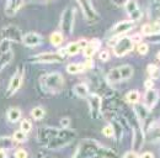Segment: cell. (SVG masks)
<instances>
[{"label":"cell","instance_id":"1","mask_svg":"<svg viewBox=\"0 0 160 158\" xmlns=\"http://www.w3.org/2000/svg\"><path fill=\"white\" fill-rule=\"evenodd\" d=\"M73 158H116V155L100 142L94 140H82Z\"/></svg>","mask_w":160,"mask_h":158},{"label":"cell","instance_id":"2","mask_svg":"<svg viewBox=\"0 0 160 158\" xmlns=\"http://www.w3.org/2000/svg\"><path fill=\"white\" fill-rule=\"evenodd\" d=\"M41 87L44 92L51 93V94L60 93L64 88V77L58 72L44 74L41 78Z\"/></svg>","mask_w":160,"mask_h":158},{"label":"cell","instance_id":"3","mask_svg":"<svg viewBox=\"0 0 160 158\" xmlns=\"http://www.w3.org/2000/svg\"><path fill=\"white\" fill-rule=\"evenodd\" d=\"M77 136V132L74 130L70 129H62L59 130L58 135L53 140H51L44 147L52 151H57V150H62L64 147H67L69 143L73 142V140Z\"/></svg>","mask_w":160,"mask_h":158},{"label":"cell","instance_id":"4","mask_svg":"<svg viewBox=\"0 0 160 158\" xmlns=\"http://www.w3.org/2000/svg\"><path fill=\"white\" fill-rule=\"evenodd\" d=\"M75 25V9L74 8H65L60 16V32L64 36H70L73 34Z\"/></svg>","mask_w":160,"mask_h":158},{"label":"cell","instance_id":"5","mask_svg":"<svg viewBox=\"0 0 160 158\" xmlns=\"http://www.w3.org/2000/svg\"><path fill=\"white\" fill-rule=\"evenodd\" d=\"M77 1L79 4L80 10H81L84 18H85V20L89 24H96V22H99L100 15L98 14L96 9L94 8L91 0H77Z\"/></svg>","mask_w":160,"mask_h":158},{"label":"cell","instance_id":"6","mask_svg":"<svg viewBox=\"0 0 160 158\" xmlns=\"http://www.w3.org/2000/svg\"><path fill=\"white\" fill-rule=\"evenodd\" d=\"M112 48H113V55L116 57L121 58V57H124L126 55H128L129 52L133 51L134 43H133L131 37L124 36V37H120L117 40V42L115 43V46Z\"/></svg>","mask_w":160,"mask_h":158},{"label":"cell","instance_id":"7","mask_svg":"<svg viewBox=\"0 0 160 158\" xmlns=\"http://www.w3.org/2000/svg\"><path fill=\"white\" fill-rule=\"evenodd\" d=\"M22 80H23V66H19L18 69L15 71V73L12 74V77L10 78L8 89H6V97L10 98L12 97L15 93L19 92V89L22 85Z\"/></svg>","mask_w":160,"mask_h":158},{"label":"cell","instance_id":"8","mask_svg":"<svg viewBox=\"0 0 160 158\" xmlns=\"http://www.w3.org/2000/svg\"><path fill=\"white\" fill-rule=\"evenodd\" d=\"M14 53H12V47L11 42L2 40L0 42V72L12 61Z\"/></svg>","mask_w":160,"mask_h":158},{"label":"cell","instance_id":"9","mask_svg":"<svg viewBox=\"0 0 160 158\" xmlns=\"http://www.w3.org/2000/svg\"><path fill=\"white\" fill-rule=\"evenodd\" d=\"M1 35H2V40L10 41L11 43H20L22 42V31L20 30L19 26L16 25H6L2 27L1 30Z\"/></svg>","mask_w":160,"mask_h":158},{"label":"cell","instance_id":"10","mask_svg":"<svg viewBox=\"0 0 160 158\" xmlns=\"http://www.w3.org/2000/svg\"><path fill=\"white\" fill-rule=\"evenodd\" d=\"M64 57L59 55V52H43L31 57V62L33 63H62Z\"/></svg>","mask_w":160,"mask_h":158},{"label":"cell","instance_id":"11","mask_svg":"<svg viewBox=\"0 0 160 158\" xmlns=\"http://www.w3.org/2000/svg\"><path fill=\"white\" fill-rule=\"evenodd\" d=\"M88 104L90 110V116L94 120H99L101 118V106H102V98L99 94L92 93L88 97Z\"/></svg>","mask_w":160,"mask_h":158},{"label":"cell","instance_id":"12","mask_svg":"<svg viewBox=\"0 0 160 158\" xmlns=\"http://www.w3.org/2000/svg\"><path fill=\"white\" fill-rule=\"evenodd\" d=\"M136 26V22L131 21V20H123L120 21L118 24H116L110 31H108V36L110 37H121L122 35L129 32L131 30H133Z\"/></svg>","mask_w":160,"mask_h":158},{"label":"cell","instance_id":"13","mask_svg":"<svg viewBox=\"0 0 160 158\" xmlns=\"http://www.w3.org/2000/svg\"><path fill=\"white\" fill-rule=\"evenodd\" d=\"M59 130L57 127H52V126H43L41 127L37 132V140L38 142L42 143L43 146H46L51 140L56 137L58 135Z\"/></svg>","mask_w":160,"mask_h":158},{"label":"cell","instance_id":"14","mask_svg":"<svg viewBox=\"0 0 160 158\" xmlns=\"http://www.w3.org/2000/svg\"><path fill=\"white\" fill-rule=\"evenodd\" d=\"M159 101V92L157 89H149V90H145V94H144V103L143 105L148 109V111H152L155 105L158 104Z\"/></svg>","mask_w":160,"mask_h":158},{"label":"cell","instance_id":"15","mask_svg":"<svg viewBox=\"0 0 160 158\" xmlns=\"http://www.w3.org/2000/svg\"><path fill=\"white\" fill-rule=\"evenodd\" d=\"M145 132L142 130V126L133 127V138H132V150L138 152L142 150L144 142H145Z\"/></svg>","mask_w":160,"mask_h":158},{"label":"cell","instance_id":"16","mask_svg":"<svg viewBox=\"0 0 160 158\" xmlns=\"http://www.w3.org/2000/svg\"><path fill=\"white\" fill-rule=\"evenodd\" d=\"M147 15L149 21H160V0H150L147 8Z\"/></svg>","mask_w":160,"mask_h":158},{"label":"cell","instance_id":"17","mask_svg":"<svg viewBox=\"0 0 160 158\" xmlns=\"http://www.w3.org/2000/svg\"><path fill=\"white\" fill-rule=\"evenodd\" d=\"M100 47H101L100 40L94 39V40H91V41H89L88 45H86V47L82 50V55H84V57H85L86 59H91L95 55H96L98 51H100Z\"/></svg>","mask_w":160,"mask_h":158},{"label":"cell","instance_id":"18","mask_svg":"<svg viewBox=\"0 0 160 158\" xmlns=\"http://www.w3.org/2000/svg\"><path fill=\"white\" fill-rule=\"evenodd\" d=\"M88 45V41L86 40H79L77 42H70L68 43L65 48V52H67V56L68 57H73V56H77L80 51H82Z\"/></svg>","mask_w":160,"mask_h":158},{"label":"cell","instance_id":"19","mask_svg":"<svg viewBox=\"0 0 160 158\" xmlns=\"http://www.w3.org/2000/svg\"><path fill=\"white\" fill-rule=\"evenodd\" d=\"M25 4V0H6V4H5V14L8 16H15L20 9Z\"/></svg>","mask_w":160,"mask_h":158},{"label":"cell","instance_id":"20","mask_svg":"<svg viewBox=\"0 0 160 158\" xmlns=\"http://www.w3.org/2000/svg\"><path fill=\"white\" fill-rule=\"evenodd\" d=\"M140 34H142V36H147V37L160 34V21L144 24L140 29Z\"/></svg>","mask_w":160,"mask_h":158},{"label":"cell","instance_id":"21","mask_svg":"<svg viewBox=\"0 0 160 158\" xmlns=\"http://www.w3.org/2000/svg\"><path fill=\"white\" fill-rule=\"evenodd\" d=\"M22 43L26 47H37L42 43V36L37 32H28L22 36Z\"/></svg>","mask_w":160,"mask_h":158},{"label":"cell","instance_id":"22","mask_svg":"<svg viewBox=\"0 0 160 158\" xmlns=\"http://www.w3.org/2000/svg\"><path fill=\"white\" fill-rule=\"evenodd\" d=\"M133 110H134V114H136V118L138 120V122H139V126H143V124H144V121L147 120L148 118V114H149V111H148V109L143 105V104H136L134 105V108H133Z\"/></svg>","mask_w":160,"mask_h":158},{"label":"cell","instance_id":"23","mask_svg":"<svg viewBox=\"0 0 160 158\" xmlns=\"http://www.w3.org/2000/svg\"><path fill=\"white\" fill-rule=\"evenodd\" d=\"M73 92L74 94L81 99H86L90 94V90H89V85L86 83H78L74 85L73 88Z\"/></svg>","mask_w":160,"mask_h":158},{"label":"cell","instance_id":"24","mask_svg":"<svg viewBox=\"0 0 160 158\" xmlns=\"http://www.w3.org/2000/svg\"><path fill=\"white\" fill-rule=\"evenodd\" d=\"M144 135H145V140L148 138V141H150V142L160 141V126H157L155 124H153L148 129L147 134H144Z\"/></svg>","mask_w":160,"mask_h":158},{"label":"cell","instance_id":"25","mask_svg":"<svg viewBox=\"0 0 160 158\" xmlns=\"http://www.w3.org/2000/svg\"><path fill=\"white\" fill-rule=\"evenodd\" d=\"M21 116H22V111H21L19 108H9L8 111H6V118H8V121H10L12 124L20 121Z\"/></svg>","mask_w":160,"mask_h":158},{"label":"cell","instance_id":"26","mask_svg":"<svg viewBox=\"0 0 160 158\" xmlns=\"http://www.w3.org/2000/svg\"><path fill=\"white\" fill-rule=\"evenodd\" d=\"M121 73V79L122 80H129V79L133 77V67L129 66V64H123L118 67Z\"/></svg>","mask_w":160,"mask_h":158},{"label":"cell","instance_id":"27","mask_svg":"<svg viewBox=\"0 0 160 158\" xmlns=\"http://www.w3.org/2000/svg\"><path fill=\"white\" fill-rule=\"evenodd\" d=\"M63 41H64V35L60 31H54L49 36V42L54 47H60L62 43H63Z\"/></svg>","mask_w":160,"mask_h":158},{"label":"cell","instance_id":"28","mask_svg":"<svg viewBox=\"0 0 160 158\" xmlns=\"http://www.w3.org/2000/svg\"><path fill=\"white\" fill-rule=\"evenodd\" d=\"M106 80H107V83H118V82H122L120 69H118V68H112V69L107 73Z\"/></svg>","mask_w":160,"mask_h":158},{"label":"cell","instance_id":"29","mask_svg":"<svg viewBox=\"0 0 160 158\" xmlns=\"http://www.w3.org/2000/svg\"><path fill=\"white\" fill-rule=\"evenodd\" d=\"M14 146H15V141L12 140V137H9V136L0 137V150H4V151L8 152Z\"/></svg>","mask_w":160,"mask_h":158},{"label":"cell","instance_id":"30","mask_svg":"<svg viewBox=\"0 0 160 158\" xmlns=\"http://www.w3.org/2000/svg\"><path fill=\"white\" fill-rule=\"evenodd\" d=\"M111 126H112V129H113L115 138H116L117 141H121L122 137H123V127H122L121 122L120 121H117V120H115V121L111 122Z\"/></svg>","mask_w":160,"mask_h":158},{"label":"cell","instance_id":"31","mask_svg":"<svg viewBox=\"0 0 160 158\" xmlns=\"http://www.w3.org/2000/svg\"><path fill=\"white\" fill-rule=\"evenodd\" d=\"M126 100H127V103L133 104V105L138 104L140 100L139 92H138V90H129V92L127 93V95H126Z\"/></svg>","mask_w":160,"mask_h":158},{"label":"cell","instance_id":"32","mask_svg":"<svg viewBox=\"0 0 160 158\" xmlns=\"http://www.w3.org/2000/svg\"><path fill=\"white\" fill-rule=\"evenodd\" d=\"M147 72H148V74L150 76V78L153 79V80L160 78V68L157 66V64H154V63L148 64V67H147Z\"/></svg>","mask_w":160,"mask_h":158},{"label":"cell","instance_id":"33","mask_svg":"<svg viewBox=\"0 0 160 158\" xmlns=\"http://www.w3.org/2000/svg\"><path fill=\"white\" fill-rule=\"evenodd\" d=\"M67 72L69 74H79L81 72H84L82 63H69L67 66Z\"/></svg>","mask_w":160,"mask_h":158},{"label":"cell","instance_id":"34","mask_svg":"<svg viewBox=\"0 0 160 158\" xmlns=\"http://www.w3.org/2000/svg\"><path fill=\"white\" fill-rule=\"evenodd\" d=\"M46 115V110L43 106H35L32 110H31V116L33 120H42Z\"/></svg>","mask_w":160,"mask_h":158},{"label":"cell","instance_id":"35","mask_svg":"<svg viewBox=\"0 0 160 158\" xmlns=\"http://www.w3.org/2000/svg\"><path fill=\"white\" fill-rule=\"evenodd\" d=\"M124 9H126V11H127L128 15H131V14L134 13V11H137V10L139 9L138 0H129V1H127V3L124 4Z\"/></svg>","mask_w":160,"mask_h":158},{"label":"cell","instance_id":"36","mask_svg":"<svg viewBox=\"0 0 160 158\" xmlns=\"http://www.w3.org/2000/svg\"><path fill=\"white\" fill-rule=\"evenodd\" d=\"M12 140L15 141V143H21V142H25L27 140V134L21 131V130H18L14 132L12 135Z\"/></svg>","mask_w":160,"mask_h":158},{"label":"cell","instance_id":"37","mask_svg":"<svg viewBox=\"0 0 160 158\" xmlns=\"http://www.w3.org/2000/svg\"><path fill=\"white\" fill-rule=\"evenodd\" d=\"M20 130L21 131H23V132H26V134L31 132V130H32V122H31L28 118H23V120H21Z\"/></svg>","mask_w":160,"mask_h":158},{"label":"cell","instance_id":"38","mask_svg":"<svg viewBox=\"0 0 160 158\" xmlns=\"http://www.w3.org/2000/svg\"><path fill=\"white\" fill-rule=\"evenodd\" d=\"M102 134H103V136H106L107 138H115V135H113V129H112L111 124L106 125V126L102 129Z\"/></svg>","mask_w":160,"mask_h":158},{"label":"cell","instance_id":"39","mask_svg":"<svg viewBox=\"0 0 160 158\" xmlns=\"http://www.w3.org/2000/svg\"><path fill=\"white\" fill-rule=\"evenodd\" d=\"M137 52L142 55V56H145L148 52H149V46H148V43H144V42H140L139 45H138V47H137Z\"/></svg>","mask_w":160,"mask_h":158},{"label":"cell","instance_id":"40","mask_svg":"<svg viewBox=\"0 0 160 158\" xmlns=\"http://www.w3.org/2000/svg\"><path fill=\"white\" fill-rule=\"evenodd\" d=\"M15 158H28V152L25 148H18L14 153Z\"/></svg>","mask_w":160,"mask_h":158},{"label":"cell","instance_id":"41","mask_svg":"<svg viewBox=\"0 0 160 158\" xmlns=\"http://www.w3.org/2000/svg\"><path fill=\"white\" fill-rule=\"evenodd\" d=\"M142 11H140L139 9L137 10V11H134V13H132L131 15H129V20L131 21H133V22H136V21H139L140 19H142Z\"/></svg>","mask_w":160,"mask_h":158},{"label":"cell","instance_id":"42","mask_svg":"<svg viewBox=\"0 0 160 158\" xmlns=\"http://www.w3.org/2000/svg\"><path fill=\"white\" fill-rule=\"evenodd\" d=\"M99 59L102 62H107L110 59V52L107 50H102L99 52Z\"/></svg>","mask_w":160,"mask_h":158},{"label":"cell","instance_id":"43","mask_svg":"<svg viewBox=\"0 0 160 158\" xmlns=\"http://www.w3.org/2000/svg\"><path fill=\"white\" fill-rule=\"evenodd\" d=\"M82 67H84V71H91L94 68V62L92 59H86L84 63H82Z\"/></svg>","mask_w":160,"mask_h":158},{"label":"cell","instance_id":"44","mask_svg":"<svg viewBox=\"0 0 160 158\" xmlns=\"http://www.w3.org/2000/svg\"><path fill=\"white\" fill-rule=\"evenodd\" d=\"M59 122L62 129H69V126H70V118H62Z\"/></svg>","mask_w":160,"mask_h":158},{"label":"cell","instance_id":"45","mask_svg":"<svg viewBox=\"0 0 160 158\" xmlns=\"http://www.w3.org/2000/svg\"><path fill=\"white\" fill-rule=\"evenodd\" d=\"M123 158H139V155H138V152H136V151H128V152H126L124 155H123Z\"/></svg>","mask_w":160,"mask_h":158},{"label":"cell","instance_id":"46","mask_svg":"<svg viewBox=\"0 0 160 158\" xmlns=\"http://www.w3.org/2000/svg\"><path fill=\"white\" fill-rule=\"evenodd\" d=\"M144 88L145 90H149V89H153L154 88V80L152 78H148L144 82Z\"/></svg>","mask_w":160,"mask_h":158},{"label":"cell","instance_id":"47","mask_svg":"<svg viewBox=\"0 0 160 158\" xmlns=\"http://www.w3.org/2000/svg\"><path fill=\"white\" fill-rule=\"evenodd\" d=\"M131 39H132V41H133L134 45H136V43L139 45L140 42L143 41V36H142V34H134L133 36H131Z\"/></svg>","mask_w":160,"mask_h":158},{"label":"cell","instance_id":"48","mask_svg":"<svg viewBox=\"0 0 160 158\" xmlns=\"http://www.w3.org/2000/svg\"><path fill=\"white\" fill-rule=\"evenodd\" d=\"M148 39L150 40V42H153V43H160V34H158V35H153V36H149Z\"/></svg>","mask_w":160,"mask_h":158},{"label":"cell","instance_id":"49","mask_svg":"<svg viewBox=\"0 0 160 158\" xmlns=\"http://www.w3.org/2000/svg\"><path fill=\"white\" fill-rule=\"evenodd\" d=\"M139 158H155V157H154V155H153L152 152L147 151V152H143V153L139 156Z\"/></svg>","mask_w":160,"mask_h":158},{"label":"cell","instance_id":"50","mask_svg":"<svg viewBox=\"0 0 160 158\" xmlns=\"http://www.w3.org/2000/svg\"><path fill=\"white\" fill-rule=\"evenodd\" d=\"M115 5H118V6H121V5H124L127 1H129V0H111Z\"/></svg>","mask_w":160,"mask_h":158},{"label":"cell","instance_id":"51","mask_svg":"<svg viewBox=\"0 0 160 158\" xmlns=\"http://www.w3.org/2000/svg\"><path fill=\"white\" fill-rule=\"evenodd\" d=\"M0 158H8V152L4 150H0Z\"/></svg>","mask_w":160,"mask_h":158},{"label":"cell","instance_id":"52","mask_svg":"<svg viewBox=\"0 0 160 158\" xmlns=\"http://www.w3.org/2000/svg\"><path fill=\"white\" fill-rule=\"evenodd\" d=\"M157 59L160 62V52H158V53H157Z\"/></svg>","mask_w":160,"mask_h":158},{"label":"cell","instance_id":"53","mask_svg":"<svg viewBox=\"0 0 160 158\" xmlns=\"http://www.w3.org/2000/svg\"><path fill=\"white\" fill-rule=\"evenodd\" d=\"M30 1H33V3H37V1H41V0H30Z\"/></svg>","mask_w":160,"mask_h":158},{"label":"cell","instance_id":"54","mask_svg":"<svg viewBox=\"0 0 160 158\" xmlns=\"http://www.w3.org/2000/svg\"><path fill=\"white\" fill-rule=\"evenodd\" d=\"M41 1H51V0H41Z\"/></svg>","mask_w":160,"mask_h":158}]
</instances>
